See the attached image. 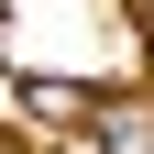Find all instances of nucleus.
<instances>
[{
	"instance_id": "f257e3e1",
	"label": "nucleus",
	"mask_w": 154,
	"mask_h": 154,
	"mask_svg": "<svg viewBox=\"0 0 154 154\" xmlns=\"http://www.w3.org/2000/svg\"><path fill=\"white\" fill-rule=\"evenodd\" d=\"M88 121H99V154H154V110L143 99H99Z\"/></svg>"
},
{
	"instance_id": "f03ea898",
	"label": "nucleus",
	"mask_w": 154,
	"mask_h": 154,
	"mask_svg": "<svg viewBox=\"0 0 154 154\" xmlns=\"http://www.w3.org/2000/svg\"><path fill=\"white\" fill-rule=\"evenodd\" d=\"M66 154H99V143H66Z\"/></svg>"
}]
</instances>
